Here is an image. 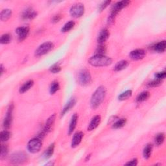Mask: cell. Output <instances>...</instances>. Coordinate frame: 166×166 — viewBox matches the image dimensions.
<instances>
[{
  "label": "cell",
  "instance_id": "cell-1",
  "mask_svg": "<svg viewBox=\"0 0 166 166\" xmlns=\"http://www.w3.org/2000/svg\"><path fill=\"white\" fill-rule=\"evenodd\" d=\"M107 94V90L105 87L103 86H101L97 88L95 92L93 94L91 101H90V104H91V107L92 108L95 109L98 108L101 104L103 103L104 101L105 96Z\"/></svg>",
  "mask_w": 166,
  "mask_h": 166
},
{
  "label": "cell",
  "instance_id": "cell-2",
  "mask_svg": "<svg viewBox=\"0 0 166 166\" xmlns=\"http://www.w3.org/2000/svg\"><path fill=\"white\" fill-rule=\"evenodd\" d=\"M90 65L94 67H104L108 66L112 62L111 58L108 57L105 55H95L88 60Z\"/></svg>",
  "mask_w": 166,
  "mask_h": 166
},
{
  "label": "cell",
  "instance_id": "cell-3",
  "mask_svg": "<svg viewBox=\"0 0 166 166\" xmlns=\"http://www.w3.org/2000/svg\"><path fill=\"white\" fill-rule=\"evenodd\" d=\"M130 2L129 1H121L115 3L111 10V14H110V16L108 18V23H111L114 22V20L116 16V15L121 11V10L127 7Z\"/></svg>",
  "mask_w": 166,
  "mask_h": 166
},
{
  "label": "cell",
  "instance_id": "cell-4",
  "mask_svg": "<svg viewBox=\"0 0 166 166\" xmlns=\"http://www.w3.org/2000/svg\"><path fill=\"white\" fill-rule=\"evenodd\" d=\"M77 80L79 84L82 86H88L92 82L91 75L88 70L83 69L78 73Z\"/></svg>",
  "mask_w": 166,
  "mask_h": 166
},
{
  "label": "cell",
  "instance_id": "cell-5",
  "mask_svg": "<svg viewBox=\"0 0 166 166\" xmlns=\"http://www.w3.org/2000/svg\"><path fill=\"white\" fill-rule=\"evenodd\" d=\"M28 159L27 155L23 152H16L13 153L10 157V162L12 164L18 165L26 162Z\"/></svg>",
  "mask_w": 166,
  "mask_h": 166
},
{
  "label": "cell",
  "instance_id": "cell-6",
  "mask_svg": "<svg viewBox=\"0 0 166 166\" xmlns=\"http://www.w3.org/2000/svg\"><path fill=\"white\" fill-rule=\"evenodd\" d=\"M54 48V45L51 42H44L35 51V55L37 57H41L43 55L48 53L49 51H51Z\"/></svg>",
  "mask_w": 166,
  "mask_h": 166
},
{
  "label": "cell",
  "instance_id": "cell-7",
  "mask_svg": "<svg viewBox=\"0 0 166 166\" xmlns=\"http://www.w3.org/2000/svg\"><path fill=\"white\" fill-rule=\"evenodd\" d=\"M42 146V143L41 140L36 138L31 140L28 142L27 149L30 153H37L39 152Z\"/></svg>",
  "mask_w": 166,
  "mask_h": 166
},
{
  "label": "cell",
  "instance_id": "cell-8",
  "mask_svg": "<svg viewBox=\"0 0 166 166\" xmlns=\"http://www.w3.org/2000/svg\"><path fill=\"white\" fill-rule=\"evenodd\" d=\"M70 14L74 18H80L83 16L84 13V7L81 3L75 4L70 9Z\"/></svg>",
  "mask_w": 166,
  "mask_h": 166
},
{
  "label": "cell",
  "instance_id": "cell-9",
  "mask_svg": "<svg viewBox=\"0 0 166 166\" xmlns=\"http://www.w3.org/2000/svg\"><path fill=\"white\" fill-rule=\"evenodd\" d=\"M14 110V105L11 104L8 108L7 112L6 113L5 117L3 120V127L5 129H9L11 126L12 121V112Z\"/></svg>",
  "mask_w": 166,
  "mask_h": 166
},
{
  "label": "cell",
  "instance_id": "cell-10",
  "mask_svg": "<svg viewBox=\"0 0 166 166\" xmlns=\"http://www.w3.org/2000/svg\"><path fill=\"white\" fill-rule=\"evenodd\" d=\"M145 51L142 49H137L132 51L129 54V57L130 58L134 60H142L145 57Z\"/></svg>",
  "mask_w": 166,
  "mask_h": 166
},
{
  "label": "cell",
  "instance_id": "cell-11",
  "mask_svg": "<svg viewBox=\"0 0 166 166\" xmlns=\"http://www.w3.org/2000/svg\"><path fill=\"white\" fill-rule=\"evenodd\" d=\"M16 33L18 36L19 41H22L25 40L29 33V28L28 27H19L16 30Z\"/></svg>",
  "mask_w": 166,
  "mask_h": 166
},
{
  "label": "cell",
  "instance_id": "cell-12",
  "mask_svg": "<svg viewBox=\"0 0 166 166\" xmlns=\"http://www.w3.org/2000/svg\"><path fill=\"white\" fill-rule=\"evenodd\" d=\"M110 36V33L107 29H103L100 31L98 37L97 42L99 44H103L107 41Z\"/></svg>",
  "mask_w": 166,
  "mask_h": 166
},
{
  "label": "cell",
  "instance_id": "cell-13",
  "mask_svg": "<svg viewBox=\"0 0 166 166\" xmlns=\"http://www.w3.org/2000/svg\"><path fill=\"white\" fill-rule=\"evenodd\" d=\"M84 136V134L82 132H77L73 136L72 142V147L75 148L82 142V140Z\"/></svg>",
  "mask_w": 166,
  "mask_h": 166
},
{
  "label": "cell",
  "instance_id": "cell-14",
  "mask_svg": "<svg viewBox=\"0 0 166 166\" xmlns=\"http://www.w3.org/2000/svg\"><path fill=\"white\" fill-rule=\"evenodd\" d=\"M55 119H56V114H54L47 119L46 125H45V127L44 129V131L45 132L48 133L51 131L52 127L53 126V124L55 122Z\"/></svg>",
  "mask_w": 166,
  "mask_h": 166
},
{
  "label": "cell",
  "instance_id": "cell-15",
  "mask_svg": "<svg viewBox=\"0 0 166 166\" xmlns=\"http://www.w3.org/2000/svg\"><path fill=\"white\" fill-rule=\"evenodd\" d=\"M165 48H166L165 40H162V41H160L157 44H154L152 46V49L155 52L161 53L165 52Z\"/></svg>",
  "mask_w": 166,
  "mask_h": 166
},
{
  "label": "cell",
  "instance_id": "cell-16",
  "mask_svg": "<svg viewBox=\"0 0 166 166\" xmlns=\"http://www.w3.org/2000/svg\"><path fill=\"white\" fill-rule=\"evenodd\" d=\"M101 120V118L100 115H98L94 116L88 125V130H89V131H92V130L96 129L99 125Z\"/></svg>",
  "mask_w": 166,
  "mask_h": 166
},
{
  "label": "cell",
  "instance_id": "cell-17",
  "mask_svg": "<svg viewBox=\"0 0 166 166\" xmlns=\"http://www.w3.org/2000/svg\"><path fill=\"white\" fill-rule=\"evenodd\" d=\"M78 115L77 114H74L71 119V121H70L69 125V129H68V134L70 135L73 133L74 131V130L77 127V124L78 122Z\"/></svg>",
  "mask_w": 166,
  "mask_h": 166
},
{
  "label": "cell",
  "instance_id": "cell-18",
  "mask_svg": "<svg viewBox=\"0 0 166 166\" xmlns=\"http://www.w3.org/2000/svg\"><path fill=\"white\" fill-rule=\"evenodd\" d=\"M37 16V12L31 8L27 9L22 14V18L24 19H33Z\"/></svg>",
  "mask_w": 166,
  "mask_h": 166
},
{
  "label": "cell",
  "instance_id": "cell-19",
  "mask_svg": "<svg viewBox=\"0 0 166 166\" xmlns=\"http://www.w3.org/2000/svg\"><path fill=\"white\" fill-rule=\"evenodd\" d=\"M75 103H76V99H75V98H72L70 99L67 103V104L65 105V107L62 110V111L61 112L62 116H63V115H64L67 112H68L69 110L75 106Z\"/></svg>",
  "mask_w": 166,
  "mask_h": 166
},
{
  "label": "cell",
  "instance_id": "cell-20",
  "mask_svg": "<svg viewBox=\"0 0 166 166\" xmlns=\"http://www.w3.org/2000/svg\"><path fill=\"white\" fill-rule=\"evenodd\" d=\"M129 64V62L127 61V60H121V61L118 62L115 66H114V70L115 72H119V71H122V70L126 69Z\"/></svg>",
  "mask_w": 166,
  "mask_h": 166
},
{
  "label": "cell",
  "instance_id": "cell-21",
  "mask_svg": "<svg viewBox=\"0 0 166 166\" xmlns=\"http://www.w3.org/2000/svg\"><path fill=\"white\" fill-rule=\"evenodd\" d=\"M12 16V11L9 9H4L0 13V19L2 21L5 22L11 17Z\"/></svg>",
  "mask_w": 166,
  "mask_h": 166
},
{
  "label": "cell",
  "instance_id": "cell-22",
  "mask_svg": "<svg viewBox=\"0 0 166 166\" xmlns=\"http://www.w3.org/2000/svg\"><path fill=\"white\" fill-rule=\"evenodd\" d=\"M34 84V82L33 80H30L27 81L26 83H25L22 86L20 87L19 88V93L21 94H23L25 92H27L28 90H29L31 89Z\"/></svg>",
  "mask_w": 166,
  "mask_h": 166
},
{
  "label": "cell",
  "instance_id": "cell-23",
  "mask_svg": "<svg viewBox=\"0 0 166 166\" xmlns=\"http://www.w3.org/2000/svg\"><path fill=\"white\" fill-rule=\"evenodd\" d=\"M153 151V145L151 144H147L144 147L143 151V155L145 159H149L150 156H151Z\"/></svg>",
  "mask_w": 166,
  "mask_h": 166
},
{
  "label": "cell",
  "instance_id": "cell-24",
  "mask_svg": "<svg viewBox=\"0 0 166 166\" xmlns=\"http://www.w3.org/2000/svg\"><path fill=\"white\" fill-rule=\"evenodd\" d=\"M150 97V93L147 91L143 92L138 95L137 97L136 101L138 103H142L145 101L147 100Z\"/></svg>",
  "mask_w": 166,
  "mask_h": 166
},
{
  "label": "cell",
  "instance_id": "cell-25",
  "mask_svg": "<svg viewBox=\"0 0 166 166\" xmlns=\"http://www.w3.org/2000/svg\"><path fill=\"white\" fill-rule=\"evenodd\" d=\"M165 140V134L164 133H159L155 136L154 138V143L157 145L160 146L162 145Z\"/></svg>",
  "mask_w": 166,
  "mask_h": 166
},
{
  "label": "cell",
  "instance_id": "cell-26",
  "mask_svg": "<svg viewBox=\"0 0 166 166\" xmlns=\"http://www.w3.org/2000/svg\"><path fill=\"white\" fill-rule=\"evenodd\" d=\"M127 123V119H119V120L116 121L113 125H112V128L115 129H120L123 127H124L125 124Z\"/></svg>",
  "mask_w": 166,
  "mask_h": 166
},
{
  "label": "cell",
  "instance_id": "cell-27",
  "mask_svg": "<svg viewBox=\"0 0 166 166\" xmlns=\"http://www.w3.org/2000/svg\"><path fill=\"white\" fill-rule=\"evenodd\" d=\"M11 136V132L8 131V130H3V131L1 132V134H0V140H1L2 142H5L10 139Z\"/></svg>",
  "mask_w": 166,
  "mask_h": 166
},
{
  "label": "cell",
  "instance_id": "cell-28",
  "mask_svg": "<svg viewBox=\"0 0 166 166\" xmlns=\"http://www.w3.org/2000/svg\"><path fill=\"white\" fill-rule=\"evenodd\" d=\"M75 26V22L74 21H69L64 25V27L62 28L61 31L63 33L68 32L69 31H71L72 29H73Z\"/></svg>",
  "mask_w": 166,
  "mask_h": 166
},
{
  "label": "cell",
  "instance_id": "cell-29",
  "mask_svg": "<svg viewBox=\"0 0 166 166\" xmlns=\"http://www.w3.org/2000/svg\"><path fill=\"white\" fill-rule=\"evenodd\" d=\"M54 150H55V143H52L49 146V147L46 149V151L44 153V157L45 158H49L51 157V156L54 153Z\"/></svg>",
  "mask_w": 166,
  "mask_h": 166
},
{
  "label": "cell",
  "instance_id": "cell-30",
  "mask_svg": "<svg viewBox=\"0 0 166 166\" xmlns=\"http://www.w3.org/2000/svg\"><path fill=\"white\" fill-rule=\"evenodd\" d=\"M132 95V90H127V91H125V92H123L122 94H121L119 95L118 99L120 100V101L126 100V99H128L129 97H131Z\"/></svg>",
  "mask_w": 166,
  "mask_h": 166
},
{
  "label": "cell",
  "instance_id": "cell-31",
  "mask_svg": "<svg viewBox=\"0 0 166 166\" xmlns=\"http://www.w3.org/2000/svg\"><path fill=\"white\" fill-rule=\"evenodd\" d=\"M11 39L12 37L11 34L9 33L4 34L1 37V38H0V42H1L2 44H7L11 42Z\"/></svg>",
  "mask_w": 166,
  "mask_h": 166
},
{
  "label": "cell",
  "instance_id": "cell-32",
  "mask_svg": "<svg viewBox=\"0 0 166 166\" xmlns=\"http://www.w3.org/2000/svg\"><path fill=\"white\" fill-rule=\"evenodd\" d=\"M60 89V84L57 81H54L51 83V87H50V94H54L58 91Z\"/></svg>",
  "mask_w": 166,
  "mask_h": 166
},
{
  "label": "cell",
  "instance_id": "cell-33",
  "mask_svg": "<svg viewBox=\"0 0 166 166\" xmlns=\"http://www.w3.org/2000/svg\"><path fill=\"white\" fill-rule=\"evenodd\" d=\"M107 48L104 44H100L97 47L96 51H95V55H104V53H106Z\"/></svg>",
  "mask_w": 166,
  "mask_h": 166
},
{
  "label": "cell",
  "instance_id": "cell-34",
  "mask_svg": "<svg viewBox=\"0 0 166 166\" xmlns=\"http://www.w3.org/2000/svg\"><path fill=\"white\" fill-rule=\"evenodd\" d=\"M162 80H159V79H156L152 80V81L149 82L147 84V87H149V88L157 87L160 86V85L162 84Z\"/></svg>",
  "mask_w": 166,
  "mask_h": 166
},
{
  "label": "cell",
  "instance_id": "cell-35",
  "mask_svg": "<svg viewBox=\"0 0 166 166\" xmlns=\"http://www.w3.org/2000/svg\"><path fill=\"white\" fill-rule=\"evenodd\" d=\"M9 153V149L6 145H2L1 146V153H0V157L2 159L5 158Z\"/></svg>",
  "mask_w": 166,
  "mask_h": 166
},
{
  "label": "cell",
  "instance_id": "cell-36",
  "mask_svg": "<svg viewBox=\"0 0 166 166\" xmlns=\"http://www.w3.org/2000/svg\"><path fill=\"white\" fill-rule=\"evenodd\" d=\"M49 70H50V72L53 73H58L60 71H61V67H60L58 64H55L53 65L51 68H50Z\"/></svg>",
  "mask_w": 166,
  "mask_h": 166
},
{
  "label": "cell",
  "instance_id": "cell-37",
  "mask_svg": "<svg viewBox=\"0 0 166 166\" xmlns=\"http://www.w3.org/2000/svg\"><path fill=\"white\" fill-rule=\"evenodd\" d=\"M110 3H111V2H110V1H105V2H103V3H101V4L99 5V11H100V12L103 11L104 9H106V8L109 5Z\"/></svg>",
  "mask_w": 166,
  "mask_h": 166
},
{
  "label": "cell",
  "instance_id": "cell-38",
  "mask_svg": "<svg viewBox=\"0 0 166 166\" xmlns=\"http://www.w3.org/2000/svg\"><path fill=\"white\" fill-rule=\"evenodd\" d=\"M165 76H166V73L165 71L159 72V73L156 74V75H155L156 79H159V80H162L165 78Z\"/></svg>",
  "mask_w": 166,
  "mask_h": 166
},
{
  "label": "cell",
  "instance_id": "cell-39",
  "mask_svg": "<svg viewBox=\"0 0 166 166\" xmlns=\"http://www.w3.org/2000/svg\"><path fill=\"white\" fill-rule=\"evenodd\" d=\"M126 165H129V166H136L138 165V160L136 158H134L132 160L129 161L126 164Z\"/></svg>",
  "mask_w": 166,
  "mask_h": 166
},
{
  "label": "cell",
  "instance_id": "cell-40",
  "mask_svg": "<svg viewBox=\"0 0 166 166\" xmlns=\"http://www.w3.org/2000/svg\"><path fill=\"white\" fill-rule=\"evenodd\" d=\"M61 18H62V16H60V15H59V14L56 15V16H55L53 17V18L52 19V22L53 23H57V22H58L60 21V19H61Z\"/></svg>",
  "mask_w": 166,
  "mask_h": 166
},
{
  "label": "cell",
  "instance_id": "cell-41",
  "mask_svg": "<svg viewBox=\"0 0 166 166\" xmlns=\"http://www.w3.org/2000/svg\"><path fill=\"white\" fill-rule=\"evenodd\" d=\"M0 69H1V75H2L4 73V67L2 64L1 65V68H0Z\"/></svg>",
  "mask_w": 166,
  "mask_h": 166
},
{
  "label": "cell",
  "instance_id": "cell-42",
  "mask_svg": "<svg viewBox=\"0 0 166 166\" xmlns=\"http://www.w3.org/2000/svg\"><path fill=\"white\" fill-rule=\"evenodd\" d=\"M90 157H91V154H89V155H88V156H87V158H86V161H87V162L88 160H90Z\"/></svg>",
  "mask_w": 166,
  "mask_h": 166
}]
</instances>
